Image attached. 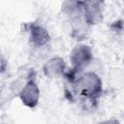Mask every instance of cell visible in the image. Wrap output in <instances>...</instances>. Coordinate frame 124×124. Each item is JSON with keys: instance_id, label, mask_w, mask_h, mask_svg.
<instances>
[{"instance_id": "1", "label": "cell", "mask_w": 124, "mask_h": 124, "mask_svg": "<svg viewBox=\"0 0 124 124\" xmlns=\"http://www.w3.org/2000/svg\"><path fill=\"white\" fill-rule=\"evenodd\" d=\"M69 78L76 94H80L88 99H94L102 93V81L95 73L87 72L82 75L78 74V78L70 77Z\"/></svg>"}, {"instance_id": "2", "label": "cell", "mask_w": 124, "mask_h": 124, "mask_svg": "<svg viewBox=\"0 0 124 124\" xmlns=\"http://www.w3.org/2000/svg\"><path fill=\"white\" fill-rule=\"evenodd\" d=\"M103 3L99 1L83 2V17L87 24H98L103 17Z\"/></svg>"}, {"instance_id": "3", "label": "cell", "mask_w": 124, "mask_h": 124, "mask_svg": "<svg viewBox=\"0 0 124 124\" xmlns=\"http://www.w3.org/2000/svg\"><path fill=\"white\" fill-rule=\"evenodd\" d=\"M19 97L22 103L29 108H34L38 104L40 97V89L34 80L27 81L21 87Z\"/></svg>"}, {"instance_id": "4", "label": "cell", "mask_w": 124, "mask_h": 124, "mask_svg": "<svg viewBox=\"0 0 124 124\" xmlns=\"http://www.w3.org/2000/svg\"><path fill=\"white\" fill-rule=\"evenodd\" d=\"M91 54H92L91 49L88 46L79 45L73 49L71 54V61L74 64L76 69L81 70L88 63H90V60L92 57Z\"/></svg>"}, {"instance_id": "5", "label": "cell", "mask_w": 124, "mask_h": 124, "mask_svg": "<svg viewBox=\"0 0 124 124\" xmlns=\"http://www.w3.org/2000/svg\"><path fill=\"white\" fill-rule=\"evenodd\" d=\"M30 40L35 46L42 47L47 44L49 37L45 28L37 24H31L30 25Z\"/></svg>"}, {"instance_id": "6", "label": "cell", "mask_w": 124, "mask_h": 124, "mask_svg": "<svg viewBox=\"0 0 124 124\" xmlns=\"http://www.w3.org/2000/svg\"><path fill=\"white\" fill-rule=\"evenodd\" d=\"M65 69V63L62 58L55 57L50 60H48L45 67H44V72L46 76L53 78L57 77L58 75H61Z\"/></svg>"}, {"instance_id": "7", "label": "cell", "mask_w": 124, "mask_h": 124, "mask_svg": "<svg viewBox=\"0 0 124 124\" xmlns=\"http://www.w3.org/2000/svg\"><path fill=\"white\" fill-rule=\"evenodd\" d=\"M100 124H120L117 120H114V119H112V120H107V121H104V122H102V123H100Z\"/></svg>"}]
</instances>
